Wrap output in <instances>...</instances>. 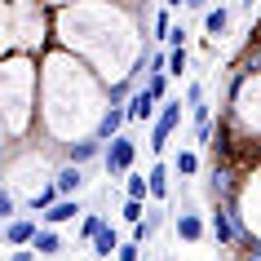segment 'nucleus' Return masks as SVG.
I'll use <instances>...</instances> for the list:
<instances>
[{"label": "nucleus", "mask_w": 261, "mask_h": 261, "mask_svg": "<svg viewBox=\"0 0 261 261\" xmlns=\"http://www.w3.org/2000/svg\"><path fill=\"white\" fill-rule=\"evenodd\" d=\"M138 160V142L120 133L115 142H107V151H102V168H107V177H128V168Z\"/></svg>", "instance_id": "obj_1"}, {"label": "nucleus", "mask_w": 261, "mask_h": 261, "mask_svg": "<svg viewBox=\"0 0 261 261\" xmlns=\"http://www.w3.org/2000/svg\"><path fill=\"white\" fill-rule=\"evenodd\" d=\"M208 239H213L217 248H234L239 244V230H234V213L230 208L213 204V213H208Z\"/></svg>", "instance_id": "obj_2"}, {"label": "nucleus", "mask_w": 261, "mask_h": 261, "mask_svg": "<svg viewBox=\"0 0 261 261\" xmlns=\"http://www.w3.org/2000/svg\"><path fill=\"white\" fill-rule=\"evenodd\" d=\"M177 124H181V102H164L160 115H155V124H151V151H164Z\"/></svg>", "instance_id": "obj_3"}, {"label": "nucleus", "mask_w": 261, "mask_h": 261, "mask_svg": "<svg viewBox=\"0 0 261 261\" xmlns=\"http://www.w3.org/2000/svg\"><path fill=\"white\" fill-rule=\"evenodd\" d=\"M124 124H128V111H124V107H107V111H102V120H97V133H93V138L107 146V142L120 138V128H124Z\"/></svg>", "instance_id": "obj_4"}, {"label": "nucleus", "mask_w": 261, "mask_h": 261, "mask_svg": "<svg viewBox=\"0 0 261 261\" xmlns=\"http://www.w3.org/2000/svg\"><path fill=\"white\" fill-rule=\"evenodd\" d=\"M36 234H40V226H36L31 217H14V221H5V244H14V248L36 244Z\"/></svg>", "instance_id": "obj_5"}, {"label": "nucleus", "mask_w": 261, "mask_h": 261, "mask_svg": "<svg viewBox=\"0 0 261 261\" xmlns=\"http://www.w3.org/2000/svg\"><path fill=\"white\" fill-rule=\"evenodd\" d=\"M102 142L97 138H80V142H67V164H75V168H84L89 160H102Z\"/></svg>", "instance_id": "obj_6"}, {"label": "nucleus", "mask_w": 261, "mask_h": 261, "mask_svg": "<svg viewBox=\"0 0 261 261\" xmlns=\"http://www.w3.org/2000/svg\"><path fill=\"white\" fill-rule=\"evenodd\" d=\"M177 239H186V244H199V239H208V221L199 217V213H177Z\"/></svg>", "instance_id": "obj_7"}, {"label": "nucleus", "mask_w": 261, "mask_h": 261, "mask_svg": "<svg viewBox=\"0 0 261 261\" xmlns=\"http://www.w3.org/2000/svg\"><path fill=\"white\" fill-rule=\"evenodd\" d=\"M75 217H80V199H58V204L40 217V226H49V230H54V226H62V221H75Z\"/></svg>", "instance_id": "obj_8"}, {"label": "nucleus", "mask_w": 261, "mask_h": 261, "mask_svg": "<svg viewBox=\"0 0 261 261\" xmlns=\"http://www.w3.org/2000/svg\"><path fill=\"white\" fill-rule=\"evenodd\" d=\"M54 186H58V195H62V199H71V195L84 186V168H75V164L58 168V173H54Z\"/></svg>", "instance_id": "obj_9"}, {"label": "nucleus", "mask_w": 261, "mask_h": 261, "mask_svg": "<svg viewBox=\"0 0 261 261\" xmlns=\"http://www.w3.org/2000/svg\"><path fill=\"white\" fill-rule=\"evenodd\" d=\"M124 111H128V120H151V115H155V97L146 93V84L128 97V107H124Z\"/></svg>", "instance_id": "obj_10"}, {"label": "nucleus", "mask_w": 261, "mask_h": 261, "mask_svg": "<svg viewBox=\"0 0 261 261\" xmlns=\"http://www.w3.org/2000/svg\"><path fill=\"white\" fill-rule=\"evenodd\" d=\"M120 244H124V239H120V234H115V226H102V234H97V239H93V252H97V257H102V261H111V257H115V252H120Z\"/></svg>", "instance_id": "obj_11"}, {"label": "nucleus", "mask_w": 261, "mask_h": 261, "mask_svg": "<svg viewBox=\"0 0 261 261\" xmlns=\"http://www.w3.org/2000/svg\"><path fill=\"white\" fill-rule=\"evenodd\" d=\"M31 252H36V257H58V252H62V239H58V230L40 226V234H36V244H31Z\"/></svg>", "instance_id": "obj_12"}, {"label": "nucleus", "mask_w": 261, "mask_h": 261, "mask_svg": "<svg viewBox=\"0 0 261 261\" xmlns=\"http://www.w3.org/2000/svg\"><path fill=\"white\" fill-rule=\"evenodd\" d=\"M160 226H164V213H160V208H151V213H146V221H142V226H133V244L155 239V230H160Z\"/></svg>", "instance_id": "obj_13"}, {"label": "nucleus", "mask_w": 261, "mask_h": 261, "mask_svg": "<svg viewBox=\"0 0 261 261\" xmlns=\"http://www.w3.org/2000/svg\"><path fill=\"white\" fill-rule=\"evenodd\" d=\"M54 204H58V186H54V181H44L40 191L31 195V213H40V217H44V213H49Z\"/></svg>", "instance_id": "obj_14"}, {"label": "nucleus", "mask_w": 261, "mask_h": 261, "mask_svg": "<svg viewBox=\"0 0 261 261\" xmlns=\"http://www.w3.org/2000/svg\"><path fill=\"white\" fill-rule=\"evenodd\" d=\"M226 27H230V9H226V5H217V9H208V14H204V31H208V36H221Z\"/></svg>", "instance_id": "obj_15"}, {"label": "nucleus", "mask_w": 261, "mask_h": 261, "mask_svg": "<svg viewBox=\"0 0 261 261\" xmlns=\"http://www.w3.org/2000/svg\"><path fill=\"white\" fill-rule=\"evenodd\" d=\"M146 181H151V199H168V168L164 164H155Z\"/></svg>", "instance_id": "obj_16"}, {"label": "nucleus", "mask_w": 261, "mask_h": 261, "mask_svg": "<svg viewBox=\"0 0 261 261\" xmlns=\"http://www.w3.org/2000/svg\"><path fill=\"white\" fill-rule=\"evenodd\" d=\"M173 168H177V177H195V173H199V155L195 151H177Z\"/></svg>", "instance_id": "obj_17"}, {"label": "nucleus", "mask_w": 261, "mask_h": 261, "mask_svg": "<svg viewBox=\"0 0 261 261\" xmlns=\"http://www.w3.org/2000/svg\"><path fill=\"white\" fill-rule=\"evenodd\" d=\"M124 191H128V199H133V204H146V195H151V181H146V177H133V173H128Z\"/></svg>", "instance_id": "obj_18"}, {"label": "nucleus", "mask_w": 261, "mask_h": 261, "mask_svg": "<svg viewBox=\"0 0 261 261\" xmlns=\"http://www.w3.org/2000/svg\"><path fill=\"white\" fill-rule=\"evenodd\" d=\"M102 226H107V221H102V213H89V217L80 221V239H84V244H93L97 234H102Z\"/></svg>", "instance_id": "obj_19"}, {"label": "nucleus", "mask_w": 261, "mask_h": 261, "mask_svg": "<svg viewBox=\"0 0 261 261\" xmlns=\"http://www.w3.org/2000/svg\"><path fill=\"white\" fill-rule=\"evenodd\" d=\"M128 89H133V75H120V80L111 84L107 102H111V107H124V97H128Z\"/></svg>", "instance_id": "obj_20"}, {"label": "nucleus", "mask_w": 261, "mask_h": 261, "mask_svg": "<svg viewBox=\"0 0 261 261\" xmlns=\"http://www.w3.org/2000/svg\"><path fill=\"white\" fill-rule=\"evenodd\" d=\"M14 208H18V199H14V191L0 181V221H14Z\"/></svg>", "instance_id": "obj_21"}, {"label": "nucleus", "mask_w": 261, "mask_h": 261, "mask_svg": "<svg viewBox=\"0 0 261 261\" xmlns=\"http://www.w3.org/2000/svg\"><path fill=\"white\" fill-rule=\"evenodd\" d=\"M115 261H142V244L124 239V244H120V252H115Z\"/></svg>", "instance_id": "obj_22"}, {"label": "nucleus", "mask_w": 261, "mask_h": 261, "mask_svg": "<svg viewBox=\"0 0 261 261\" xmlns=\"http://www.w3.org/2000/svg\"><path fill=\"white\" fill-rule=\"evenodd\" d=\"M186 107H204V84H199V80H191V84H186Z\"/></svg>", "instance_id": "obj_23"}, {"label": "nucleus", "mask_w": 261, "mask_h": 261, "mask_svg": "<svg viewBox=\"0 0 261 261\" xmlns=\"http://www.w3.org/2000/svg\"><path fill=\"white\" fill-rule=\"evenodd\" d=\"M186 71V49H173L168 54V75H181Z\"/></svg>", "instance_id": "obj_24"}, {"label": "nucleus", "mask_w": 261, "mask_h": 261, "mask_svg": "<svg viewBox=\"0 0 261 261\" xmlns=\"http://www.w3.org/2000/svg\"><path fill=\"white\" fill-rule=\"evenodd\" d=\"M124 221H133V226H142V221H146V208L128 199V204H124Z\"/></svg>", "instance_id": "obj_25"}, {"label": "nucleus", "mask_w": 261, "mask_h": 261, "mask_svg": "<svg viewBox=\"0 0 261 261\" xmlns=\"http://www.w3.org/2000/svg\"><path fill=\"white\" fill-rule=\"evenodd\" d=\"M168 31H173V22H168V14L160 9V14H155V36H160V40H168Z\"/></svg>", "instance_id": "obj_26"}, {"label": "nucleus", "mask_w": 261, "mask_h": 261, "mask_svg": "<svg viewBox=\"0 0 261 261\" xmlns=\"http://www.w3.org/2000/svg\"><path fill=\"white\" fill-rule=\"evenodd\" d=\"M244 252H248V261H261V239H252V244H244Z\"/></svg>", "instance_id": "obj_27"}, {"label": "nucleus", "mask_w": 261, "mask_h": 261, "mask_svg": "<svg viewBox=\"0 0 261 261\" xmlns=\"http://www.w3.org/2000/svg\"><path fill=\"white\" fill-rule=\"evenodd\" d=\"M9 261H36V252H31V248H14V257Z\"/></svg>", "instance_id": "obj_28"}]
</instances>
